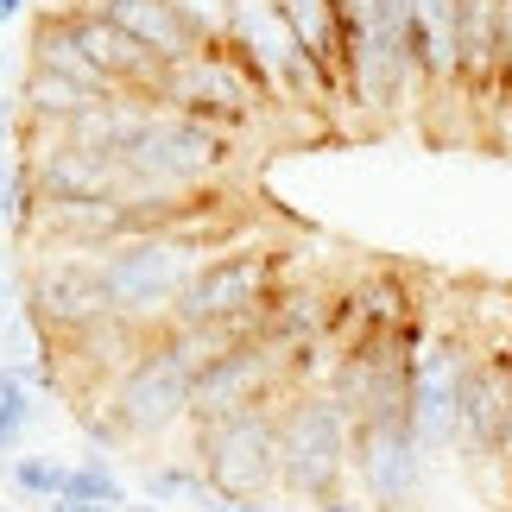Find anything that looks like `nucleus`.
<instances>
[{"mask_svg":"<svg viewBox=\"0 0 512 512\" xmlns=\"http://www.w3.org/2000/svg\"><path fill=\"white\" fill-rule=\"evenodd\" d=\"M234 222H209V228H171V234H127V241L102 247V285L114 317L159 329L171 323V304L184 298V285L196 279V266L209 253L228 247Z\"/></svg>","mask_w":512,"mask_h":512,"instance_id":"1","label":"nucleus"},{"mask_svg":"<svg viewBox=\"0 0 512 512\" xmlns=\"http://www.w3.org/2000/svg\"><path fill=\"white\" fill-rule=\"evenodd\" d=\"M234 152H241L234 133L190 121L165 102H146L114 159L127 171V190H209L234 177Z\"/></svg>","mask_w":512,"mask_h":512,"instance_id":"2","label":"nucleus"},{"mask_svg":"<svg viewBox=\"0 0 512 512\" xmlns=\"http://www.w3.org/2000/svg\"><path fill=\"white\" fill-rule=\"evenodd\" d=\"M152 102L190 114V121L222 127V133H234V140L260 133L272 121V108H285L279 89H272V76L253 64L247 51H234L228 38H215V45H203L196 57L171 64L159 76V89H152Z\"/></svg>","mask_w":512,"mask_h":512,"instance_id":"3","label":"nucleus"},{"mask_svg":"<svg viewBox=\"0 0 512 512\" xmlns=\"http://www.w3.org/2000/svg\"><path fill=\"white\" fill-rule=\"evenodd\" d=\"M285 272L291 266H285L279 247H222V253H209V260L196 266L184 298L171 304V323L222 336V342L260 336L266 304H272V291L285 285Z\"/></svg>","mask_w":512,"mask_h":512,"instance_id":"4","label":"nucleus"},{"mask_svg":"<svg viewBox=\"0 0 512 512\" xmlns=\"http://www.w3.org/2000/svg\"><path fill=\"white\" fill-rule=\"evenodd\" d=\"M354 418L336 405L329 386H298L279 399V494L323 506L348 494Z\"/></svg>","mask_w":512,"mask_h":512,"instance_id":"5","label":"nucleus"},{"mask_svg":"<svg viewBox=\"0 0 512 512\" xmlns=\"http://www.w3.org/2000/svg\"><path fill=\"white\" fill-rule=\"evenodd\" d=\"M19 260V310L45 336V348L70 342L76 329L108 317V285H102V247H70V241H26L13 247Z\"/></svg>","mask_w":512,"mask_h":512,"instance_id":"6","label":"nucleus"},{"mask_svg":"<svg viewBox=\"0 0 512 512\" xmlns=\"http://www.w3.org/2000/svg\"><path fill=\"white\" fill-rule=\"evenodd\" d=\"M190 462L222 500H279V399L190 424Z\"/></svg>","mask_w":512,"mask_h":512,"instance_id":"7","label":"nucleus"},{"mask_svg":"<svg viewBox=\"0 0 512 512\" xmlns=\"http://www.w3.org/2000/svg\"><path fill=\"white\" fill-rule=\"evenodd\" d=\"M430 481V449L418 443L411 424H354V456H348V487L373 512H411Z\"/></svg>","mask_w":512,"mask_h":512,"instance_id":"8","label":"nucleus"},{"mask_svg":"<svg viewBox=\"0 0 512 512\" xmlns=\"http://www.w3.org/2000/svg\"><path fill=\"white\" fill-rule=\"evenodd\" d=\"M456 456L468 468H512V354L475 348L462 380V430H456Z\"/></svg>","mask_w":512,"mask_h":512,"instance_id":"9","label":"nucleus"},{"mask_svg":"<svg viewBox=\"0 0 512 512\" xmlns=\"http://www.w3.org/2000/svg\"><path fill=\"white\" fill-rule=\"evenodd\" d=\"M500 13L506 0H456V95L475 108L500 95Z\"/></svg>","mask_w":512,"mask_h":512,"instance_id":"10","label":"nucleus"},{"mask_svg":"<svg viewBox=\"0 0 512 512\" xmlns=\"http://www.w3.org/2000/svg\"><path fill=\"white\" fill-rule=\"evenodd\" d=\"M411 32V70L424 95L456 89V0H405Z\"/></svg>","mask_w":512,"mask_h":512,"instance_id":"11","label":"nucleus"},{"mask_svg":"<svg viewBox=\"0 0 512 512\" xmlns=\"http://www.w3.org/2000/svg\"><path fill=\"white\" fill-rule=\"evenodd\" d=\"M102 13H108L114 26H121L133 45H140V51L159 57L165 70L203 51V32H196L190 19L171 7V0H102Z\"/></svg>","mask_w":512,"mask_h":512,"instance_id":"12","label":"nucleus"},{"mask_svg":"<svg viewBox=\"0 0 512 512\" xmlns=\"http://www.w3.org/2000/svg\"><path fill=\"white\" fill-rule=\"evenodd\" d=\"M285 13V26L298 32V45L310 51V64L329 76V89L348 102V45H342V13L336 0H272Z\"/></svg>","mask_w":512,"mask_h":512,"instance_id":"13","label":"nucleus"},{"mask_svg":"<svg viewBox=\"0 0 512 512\" xmlns=\"http://www.w3.org/2000/svg\"><path fill=\"white\" fill-rule=\"evenodd\" d=\"M89 102H95V95H89V89H76L70 76H57V70H32V64H26V83H19V114H26V127H51V133H64Z\"/></svg>","mask_w":512,"mask_h":512,"instance_id":"14","label":"nucleus"},{"mask_svg":"<svg viewBox=\"0 0 512 512\" xmlns=\"http://www.w3.org/2000/svg\"><path fill=\"white\" fill-rule=\"evenodd\" d=\"M127 494H121V475L108 468V456L95 449V456L83 462H70V475H64V494L51 500V512H121Z\"/></svg>","mask_w":512,"mask_h":512,"instance_id":"15","label":"nucleus"},{"mask_svg":"<svg viewBox=\"0 0 512 512\" xmlns=\"http://www.w3.org/2000/svg\"><path fill=\"white\" fill-rule=\"evenodd\" d=\"M38 209H45V196H38V177H32L26 159H13L7 171H0V222H7L13 247H26V241H32Z\"/></svg>","mask_w":512,"mask_h":512,"instance_id":"16","label":"nucleus"},{"mask_svg":"<svg viewBox=\"0 0 512 512\" xmlns=\"http://www.w3.org/2000/svg\"><path fill=\"white\" fill-rule=\"evenodd\" d=\"M64 475H70L64 456H13V462H7L13 494H26V500H38V506H51L57 494H64Z\"/></svg>","mask_w":512,"mask_h":512,"instance_id":"17","label":"nucleus"},{"mask_svg":"<svg viewBox=\"0 0 512 512\" xmlns=\"http://www.w3.org/2000/svg\"><path fill=\"white\" fill-rule=\"evenodd\" d=\"M146 494L152 500H190V506H209V481L190 456L184 462H152L146 468Z\"/></svg>","mask_w":512,"mask_h":512,"instance_id":"18","label":"nucleus"},{"mask_svg":"<svg viewBox=\"0 0 512 512\" xmlns=\"http://www.w3.org/2000/svg\"><path fill=\"white\" fill-rule=\"evenodd\" d=\"M171 7L184 13L196 32H203V45H215V38H228V26H234V7H241V0H171Z\"/></svg>","mask_w":512,"mask_h":512,"instance_id":"19","label":"nucleus"},{"mask_svg":"<svg viewBox=\"0 0 512 512\" xmlns=\"http://www.w3.org/2000/svg\"><path fill=\"white\" fill-rule=\"evenodd\" d=\"M203 512H291V506H272V500H222V494H209Z\"/></svg>","mask_w":512,"mask_h":512,"instance_id":"20","label":"nucleus"},{"mask_svg":"<svg viewBox=\"0 0 512 512\" xmlns=\"http://www.w3.org/2000/svg\"><path fill=\"white\" fill-rule=\"evenodd\" d=\"M317 512H373V506H367L361 494H336V500H323Z\"/></svg>","mask_w":512,"mask_h":512,"instance_id":"21","label":"nucleus"},{"mask_svg":"<svg viewBox=\"0 0 512 512\" xmlns=\"http://www.w3.org/2000/svg\"><path fill=\"white\" fill-rule=\"evenodd\" d=\"M19 13H32V0H0V26H13Z\"/></svg>","mask_w":512,"mask_h":512,"instance_id":"22","label":"nucleus"},{"mask_svg":"<svg viewBox=\"0 0 512 512\" xmlns=\"http://www.w3.org/2000/svg\"><path fill=\"white\" fill-rule=\"evenodd\" d=\"M45 7H102V0H45Z\"/></svg>","mask_w":512,"mask_h":512,"instance_id":"23","label":"nucleus"},{"mask_svg":"<svg viewBox=\"0 0 512 512\" xmlns=\"http://www.w3.org/2000/svg\"><path fill=\"white\" fill-rule=\"evenodd\" d=\"M506 512H512V468H506Z\"/></svg>","mask_w":512,"mask_h":512,"instance_id":"24","label":"nucleus"},{"mask_svg":"<svg viewBox=\"0 0 512 512\" xmlns=\"http://www.w3.org/2000/svg\"><path fill=\"white\" fill-rule=\"evenodd\" d=\"M127 512H159V500H152V506H127Z\"/></svg>","mask_w":512,"mask_h":512,"instance_id":"25","label":"nucleus"}]
</instances>
